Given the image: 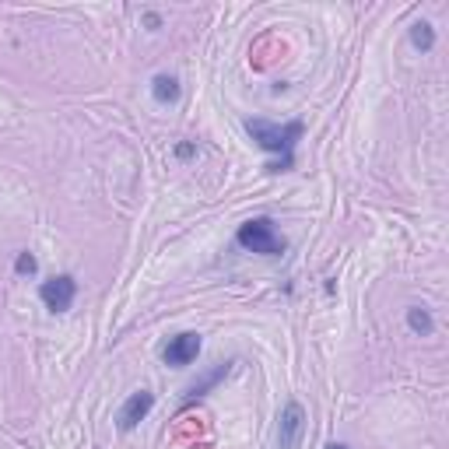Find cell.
<instances>
[{
  "label": "cell",
  "mask_w": 449,
  "mask_h": 449,
  "mask_svg": "<svg viewBox=\"0 0 449 449\" xmlns=\"http://www.w3.org/2000/svg\"><path fill=\"white\" fill-rule=\"evenodd\" d=\"M246 134L270 155H277V161L267 165V173H292L295 168V144L306 134L302 120L292 123H270V120H246Z\"/></svg>",
  "instance_id": "cell-1"
},
{
  "label": "cell",
  "mask_w": 449,
  "mask_h": 449,
  "mask_svg": "<svg viewBox=\"0 0 449 449\" xmlns=\"http://www.w3.org/2000/svg\"><path fill=\"white\" fill-rule=\"evenodd\" d=\"M236 243L246 253H260V256H285V249H288L285 236L274 229L270 218H249V221H243L239 232H236Z\"/></svg>",
  "instance_id": "cell-2"
},
{
  "label": "cell",
  "mask_w": 449,
  "mask_h": 449,
  "mask_svg": "<svg viewBox=\"0 0 449 449\" xmlns=\"http://www.w3.org/2000/svg\"><path fill=\"white\" fill-rule=\"evenodd\" d=\"M302 435H306V411L299 400H288L274 425V449H299Z\"/></svg>",
  "instance_id": "cell-3"
},
{
  "label": "cell",
  "mask_w": 449,
  "mask_h": 449,
  "mask_svg": "<svg viewBox=\"0 0 449 449\" xmlns=\"http://www.w3.org/2000/svg\"><path fill=\"white\" fill-rule=\"evenodd\" d=\"M39 299H42V306L49 312H67L74 306V299H78V281L71 274H56V277H49V281L39 285Z\"/></svg>",
  "instance_id": "cell-4"
},
{
  "label": "cell",
  "mask_w": 449,
  "mask_h": 449,
  "mask_svg": "<svg viewBox=\"0 0 449 449\" xmlns=\"http://www.w3.org/2000/svg\"><path fill=\"white\" fill-rule=\"evenodd\" d=\"M197 355H200V333H193V330L168 337V344L161 348V362L168 369H186L190 362H197Z\"/></svg>",
  "instance_id": "cell-5"
},
{
  "label": "cell",
  "mask_w": 449,
  "mask_h": 449,
  "mask_svg": "<svg viewBox=\"0 0 449 449\" xmlns=\"http://www.w3.org/2000/svg\"><path fill=\"white\" fill-rule=\"evenodd\" d=\"M151 407H155V393H151V389H137V393H130L127 404H123L120 414H116V428H120V432H134V428L151 414Z\"/></svg>",
  "instance_id": "cell-6"
},
{
  "label": "cell",
  "mask_w": 449,
  "mask_h": 449,
  "mask_svg": "<svg viewBox=\"0 0 449 449\" xmlns=\"http://www.w3.org/2000/svg\"><path fill=\"white\" fill-rule=\"evenodd\" d=\"M179 95H183V88H179V81H176L173 74H155V81H151V98H155L158 105H173V102H179Z\"/></svg>",
  "instance_id": "cell-7"
},
{
  "label": "cell",
  "mask_w": 449,
  "mask_h": 449,
  "mask_svg": "<svg viewBox=\"0 0 449 449\" xmlns=\"http://www.w3.org/2000/svg\"><path fill=\"white\" fill-rule=\"evenodd\" d=\"M407 326L418 337H432L435 333V319H432V312L425 306H407Z\"/></svg>",
  "instance_id": "cell-8"
},
{
  "label": "cell",
  "mask_w": 449,
  "mask_h": 449,
  "mask_svg": "<svg viewBox=\"0 0 449 449\" xmlns=\"http://www.w3.org/2000/svg\"><path fill=\"white\" fill-rule=\"evenodd\" d=\"M411 46L421 49V53H432V49H435V28H432L425 18H418V21L411 25Z\"/></svg>",
  "instance_id": "cell-9"
},
{
  "label": "cell",
  "mask_w": 449,
  "mask_h": 449,
  "mask_svg": "<svg viewBox=\"0 0 449 449\" xmlns=\"http://www.w3.org/2000/svg\"><path fill=\"white\" fill-rule=\"evenodd\" d=\"M232 365H236V362H221V365H218L211 376H204L200 382H193V386H190V397H200V393H207L214 382H221L224 376H229V369H232Z\"/></svg>",
  "instance_id": "cell-10"
},
{
  "label": "cell",
  "mask_w": 449,
  "mask_h": 449,
  "mask_svg": "<svg viewBox=\"0 0 449 449\" xmlns=\"http://www.w3.org/2000/svg\"><path fill=\"white\" fill-rule=\"evenodd\" d=\"M39 270V260L32 256V253H18L15 256V274L18 277H28V274H35Z\"/></svg>",
  "instance_id": "cell-11"
},
{
  "label": "cell",
  "mask_w": 449,
  "mask_h": 449,
  "mask_svg": "<svg viewBox=\"0 0 449 449\" xmlns=\"http://www.w3.org/2000/svg\"><path fill=\"white\" fill-rule=\"evenodd\" d=\"M197 155V144H176V158H193Z\"/></svg>",
  "instance_id": "cell-12"
},
{
  "label": "cell",
  "mask_w": 449,
  "mask_h": 449,
  "mask_svg": "<svg viewBox=\"0 0 449 449\" xmlns=\"http://www.w3.org/2000/svg\"><path fill=\"white\" fill-rule=\"evenodd\" d=\"M144 21H148V28H151V32H155V28H161V18H158L155 11H148V15H144Z\"/></svg>",
  "instance_id": "cell-13"
},
{
  "label": "cell",
  "mask_w": 449,
  "mask_h": 449,
  "mask_svg": "<svg viewBox=\"0 0 449 449\" xmlns=\"http://www.w3.org/2000/svg\"><path fill=\"white\" fill-rule=\"evenodd\" d=\"M326 449H351V446H344V442H330Z\"/></svg>",
  "instance_id": "cell-14"
}]
</instances>
